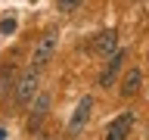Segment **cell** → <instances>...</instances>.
I'll return each mask as SVG.
<instances>
[{
  "instance_id": "cell-1",
  "label": "cell",
  "mask_w": 149,
  "mask_h": 140,
  "mask_svg": "<svg viewBox=\"0 0 149 140\" xmlns=\"http://www.w3.org/2000/svg\"><path fill=\"white\" fill-rule=\"evenodd\" d=\"M34 97H37V69H28L16 81V103L19 106H28Z\"/></svg>"
},
{
  "instance_id": "cell-2",
  "label": "cell",
  "mask_w": 149,
  "mask_h": 140,
  "mask_svg": "<svg viewBox=\"0 0 149 140\" xmlns=\"http://www.w3.org/2000/svg\"><path fill=\"white\" fill-rule=\"evenodd\" d=\"M56 44H59V37H56V31H50V34H44L40 41H37V47H34V56H31V62L40 69V65H47L50 59H53V53H56Z\"/></svg>"
},
{
  "instance_id": "cell-3",
  "label": "cell",
  "mask_w": 149,
  "mask_h": 140,
  "mask_svg": "<svg viewBox=\"0 0 149 140\" xmlns=\"http://www.w3.org/2000/svg\"><path fill=\"white\" fill-rule=\"evenodd\" d=\"M50 115V97L47 93H37L34 103H31V118H28V134H34L40 125H44V118Z\"/></svg>"
},
{
  "instance_id": "cell-4",
  "label": "cell",
  "mask_w": 149,
  "mask_h": 140,
  "mask_svg": "<svg viewBox=\"0 0 149 140\" xmlns=\"http://www.w3.org/2000/svg\"><path fill=\"white\" fill-rule=\"evenodd\" d=\"M124 59H127V50H115V53L109 56V65H106V69H102V75H100V87H112V81L118 78Z\"/></svg>"
},
{
  "instance_id": "cell-5",
  "label": "cell",
  "mask_w": 149,
  "mask_h": 140,
  "mask_svg": "<svg viewBox=\"0 0 149 140\" xmlns=\"http://www.w3.org/2000/svg\"><path fill=\"white\" fill-rule=\"evenodd\" d=\"M90 109H93V97H81V103L74 106L72 121H68V131H72V134H78V131L87 125V118H90Z\"/></svg>"
},
{
  "instance_id": "cell-6",
  "label": "cell",
  "mask_w": 149,
  "mask_h": 140,
  "mask_svg": "<svg viewBox=\"0 0 149 140\" xmlns=\"http://www.w3.org/2000/svg\"><path fill=\"white\" fill-rule=\"evenodd\" d=\"M130 125H134V115H130V112L118 115V118H115V121L109 125V131H106V140H127Z\"/></svg>"
},
{
  "instance_id": "cell-7",
  "label": "cell",
  "mask_w": 149,
  "mask_h": 140,
  "mask_svg": "<svg viewBox=\"0 0 149 140\" xmlns=\"http://www.w3.org/2000/svg\"><path fill=\"white\" fill-rule=\"evenodd\" d=\"M115 44H118L115 31H100V34L93 37V53L102 56V59H109V56L115 53Z\"/></svg>"
},
{
  "instance_id": "cell-8",
  "label": "cell",
  "mask_w": 149,
  "mask_h": 140,
  "mask_svg": "<svg viewBox=\"0 0 149 140\" xmlns=\"http://www.w3.org/2000/svg\"><path fill=\"white\" fill-rule=\"evenodd\" d=\"M140 84H143V72H140V69L124 72V81H121V97H134V93L140 90Z\"/></svg>"
},
{
  "instance_id": "cell-9",
  "label": "cell",
  "mask_w": 149,
  "mask_h": 140,
  "mask_svg": "<svg viewBox=\"0 0 149 140\" xmlns=\"http://www.w3.org/2000/svg\"><path fill=\"white\" fill-rule=\"evenodd\" d=\"M81 3L84 0H59L56 9H59V13H74V9H81Z\"/></svg>"
},
{
  "instance_id": "cell-10",
  "label": "cell",
  "mask_w": 149,
  "mask_h": 140,
  "mask_svg": "<svg viewBox=\"0 0 149 140\" xmlns=\"http://www.w3.org/2000/svg\"><path fill=\"white\" fill-rule=\"evenodd\" d=\"M0 31H3V34H13V31H16V19H3V22H0Z\"/></svg>"
},
{
  "instance_id": "cell-11",
  "label": "cell",
  "mask_w": 149,
  "mask_h": 140,
  "mask_svg": "<svg viewBox=\"0 0 149 140\" xmlns=\"http://www.w3.org/2000/svg\"><path fill=\"white\" fill-rule=\"evenodd\" d=\"M3 137H6V131H3V128H0V140H3Z\"/></svg>"
}]
</instances>
